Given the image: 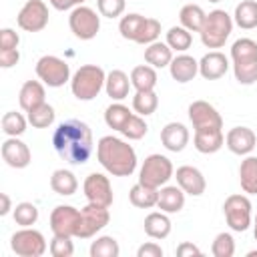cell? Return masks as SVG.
<instances>
[{
  "label": "cell",
  "instance_id": "6da1fadb",
  "mask_svg": "<svg viewBox=\"0 0 257 257\" xmlns=\"http://www.w3.org/2000/svg\"><path fill=\"white\" fill-rule=\"evenodd\" d=\"M52 147L58 153L60 159H64L70 165H82L90 159L94 143H92V131L84 120L68 118L62 120L52 135Z\"/></svg>",
  "mask_w": 257,
  "mask_h": 257
},
{
  "label": "cell",
  "instance_id": "7a4b0ae2",
  "mask_svg": "<svg viewBox=\"0 0 257 257\" xmlns=\"http://www.w3.org/2000/svg\"><path fill=\"white\" fill-rule=\"evenodd\" d=\"M189 118L195 128V137H193L195 149L203 155L217 153L225 143L223 118L217 112V108L207 100H193L189 104Z\"/></svg>",
  "mask_w": 257,
  "mask_h": 257
},
{
  "label": "cell",
  "instance_id": "3957f363",
  "mask_svg": "<svg viewBox=\"0 0 257 257\" xmlns=\"http://www.w3.org/2000/svg\"><path fill=\"white\" fill-rule=\"evenodd\" d=\"M96 159L114 177H128L137 169L135 149L126 141L112 135H106L96 143Z\"/></svg>",
  "mask_w": 257,
  "mask_h": 257
},
{
  "label": "cell",
  "instance_id": "277c9868",
  "mask_svg": "<svg viewBox=\"0 0 257 257\" xmlns=\"http://www.w3.org/2000/svg\"><path fill=\"white\" fill-rule=\"evenodd\" d=\"M231 60L235 80L239 84L257 82V42L253 38H239L231 46Z\"/></svg>",
  "mask_w": 257,
  "mask_h": 257
},
{
  "label": "cell",
  "instance_id": "5b68a950",
  "mask_svg": "<svg viewBox=\"0 0 257 257\" xmlns=\"http://www.w3.org/2000/svg\"><path fill=\"white\" fill-rule=\"evenodd\" d=\"M104 82H106V74L100 66L84 64L72 74L70 90L78 100H92L104 88Z\"/></svg>",
  "mask_w": 257,
  "mask_h": 257
},
{
  "label": "cell",
  "instance_id": "8992f818",
  "mask_svg": "<svg viewBox=\"0 0 257 257\" xmlns=\"http://www.w3.org/2000/svg\"><path fill=\"white\" fill-rule=\"evenodd\" d=\"M231 32H233V18L225 10L217 8L207 14L205 24L199 34H201V42L207 48H221L227 42Z\"/></svg>",
  "mask_w": 257,
  "mask_h": 257
},
{
  "label": "cell",
  "instance_id": "52a82bcc",
  "mask_svg": "<svg viewBox=\"0 0 257 257\" xmlns=\"http://www.w3.org/2000/svg\"><path fill=\"white\" fill-rule=\"evenodd\" d=\"M175 169L171 159H167L165 155H149L139 171V183L153 187V189H161L163 185L169 183V179L173 177Z\"/></svg>",
  "mask_w": 257,
  "mask_h": 257
},
{
  "label": "cell",
  "instance_id": "ba28073f",
  "mask_svg": "<svg viewBox=\"0 0 257 257\" xmlns=\"http://www.w3.org/2000/svg\"><path fill=\"white\" fill-rule=\"evenodd\" d=\"M36 76L46 86L58 88L70 80V66L62 58L46 54V56L38 58V62H36Z\"/></svg>",
  "mask_w": 257,
  "mask_h": 257
},
{
  "label": "cell",
  "instance_id": "9c48e42d",
  "mask_svg": "<svg viewBox=\"0 0 257 257\" xmlns=\"http://www.w3.org/2000/svg\"><path fill=\"white\" fill-rule=\"evenodd\" d=\"M68 26L76 38L92 40L100 30V16L92 8L80 4V6L72 8V12L68 16Z\"/></svg>",
  "mask_w": 257,
  "mask_h": 257
},
{
  "label": "cell",
  "instance_id": "30bf717a",
  "mask_svg": "<svg viewBox=\"0 0 257 257\" xmlns=\"http://www.w3.org/2000/svg\"><path fill=\"white\" fill-rule=\"evenodd\" d=\"M223 213L227 225L233 231H247L251 225V201L245 195H229L223 203Z\"/></svg>",
  "mask_w": 257,
  "mask_h": 257
},
{
  "label": "cell",
  "instance_id": "8fae6325",
  "mask_svg": "<svg viewBox=\"0 0 257 257\" xmlns=\"http://www.w3.org/2000/svg\"><path fill=\"white\" fill-rule=\"evenodd\" d=\"M10 247L20 257H40L46 253V239L40 231L22 227L10 239Z\"/></svg>",
  "mask_w": 257,
  "mask_h": 257
},
{
  "label": "cell",
  "instance_id": "7c38bea8",
  "mask_svg": "<svg viewBox=\"0 0 257 257\" xmlns=\"http://www.w3.org/2000/svg\"><path fill=\"white\" fill-rule=\"evenodd\" d=\"M108 221H110L108 207H100V205L88 203L84 209H80V221H78L76 237L78 239L94 237L100 229H104L108 225Z\"/></svg>",
  "mask_w": 257,
  "mask_h": 257
},
{
  "label": "cell",
  "instance_id": "4fadbf2b",
  "mask_svg": "<svg viewBox=\"0 0 257 257\" xmlns=\"http://www.w3.org/2000/svg\"><path fill=\"white\" fill-rule=\"evenodd\" d=\"M16 22L26 32H40L48 24V6L42 0H28L20 8Z\"/></svg>",
  "mask_w": 257,
  "mask_h": 257
},
{
  "label": "cell",
  "instance_id": "5bb4252c",
  "mask_svg": "<svg viewBox=\"0 0 257 257\" xmlns=\"http://www.w3.org/2000/svg\"><path fill=\"white\" fill-rule=\"evenodd\" d=\"M82 191H84V197L88 203H94L100 207L112 205V187H110L108 177H104L102 173H90L84 179Z\"/></svg>",
  "mask_w": 257,
  "mask_h": 257
},
{
  "label": "cell",
  "instance_id": "9a60e30c",
  "mask_svg": "<svg viewBox=\"0 0 257 257\" xmlns=\"http://www.w3.org/2000/svg\"><path fill=\"white\" fill-rule=\"evenodd\" d=\"M78 221H80V211L70 205H58L50 213V229L54 235L76 237Z\"/></svg>",
  "mask_w": 257,
  "mask_h": 257
},
{
  "label": "cell",
  "instance_id": "2e32d148",
  "mask_svg": "<svg viewBox=\"0 0 257 257\" xmlns=\"http://www.w3.org/2000/svg\"><path fill=\"white\" fill-rule=\"evenodd\" d=\"M2 159L12 169H24V167L30 165L32 155H30V149H28L26 143H22L16 137H8L2 143Z\"/></svg>",
  "mask_w": 257,
  "mask_h": 257
},
{
  "label": "cell",
  "instance_id": "e0dca14e",
  "mask_svg": "<svg viewBox=\"0 0 257 257\" xmlns=\"http://www.w3.org/2000/svg\"><path fill=\"white\" fill-rule=\"evenodd\" d=\"M177 177V185L191 197H201L207 189V181L203 177V173L197 169V167H191V165H183L177 169L175 173Z\"/></svg>",
  "mask_w": 257,
  "mask_h": 257
},
{
  "label": "cell",
  "instance_id": "ac0fdd59",
  "mask_svg": "<svg viewBox=\"0 0 257 257\" xmlns=\"http://www.w3.org/2000/svg\"><path fill=\"white\" fill-rule=\"evenodd\" d=\"M225 145L235 155H249L257 145V137L249 126H233L225 137Z\"/></svg>",
  "mask_w": 257,
  "mask_h": 257
},
{
  "label": "cell",
  "instance_id": "d6986e66",
  "mask_svg": "<svg viewBox=\"0 0 257 257\" xmlns=\"http://www.w3.org/2000/svg\"><path fill=\"white\" fill-rule=\"evenodd\" d=\"M227 70H229V58L219 50H211L199 60V74L205 80H217L225 76Z\"/></svg>",
  "mask_w": 257,
  "mask_h": 257
},
{
  "label": "cell",
  "instance_id": "ffe728a7",
  "mask_svg": "<svg viewBox=\"0 0 257 257\" xmlns=\"http://www.w3.org/2000/svg\"><path fill=\"white\" fill-rule=\"evenodd\" d=\"M189 128L183 122H169L161 131V143L171 153H181L189 145Z\"/></svg>",
  "mask_w": 257,
  "mask_h": 257
},
{
  "label": "cell",
  "instance_id": "44dd1931",
  "mask_svg": "<svg viewBox=\"0 0 257 257\" xmlns=\"http://www.w3.org/2000/svg\"><path fill=\"white\" fill-rule=\"evenodd\" d=\"M169 70H171V76L177 82L185 84V82H191L199 74V62L189 54H179V56H175L171 60Z\"/></svg>",
  "mask_w": 257,
  "mask_h": 257
},
{
  "label": "cell",
  "instance_id": "7402d4cb",
  "mask_svg": "<svg viewBox=\"0 0 257 257\" xmlns=\"http://www.w3.org/2000/svg\"><path fill=\"white\" fill-rule=\"evenodd\" d=\"M44 96H46V92H44V86L40 80H26L18 92V102H20L22 110L30 112L32 108L46 102Z\"/></svg>",
  "mask_w": 257,
  "mask_h": 257
},
{
  "label": "cell",
  "instance_id": "603a6c76",
  "mask_svg": "<svg viewBox=\"0 0 257 257\" xmlns=\"http://www.w3.org/2000/svg\"><path fill=\"white\" fill-rule=\"evenodd\" d=\"M131 78L126 76V72L122 70H110L106 74V82H104V90L112 100H122L128 96V88H131Z\"/></svg>",
  "mask_w": 257,
  "mask_h": 257
},
{
  "label": "cell",
  "instance_id": "cb8c5ba5",
  "mask_svg": "<svg viewBox=\"0 0 257 257\" xmlns=\"http://www.w3.org/2000/svg\"><path fill=\"white\" fill-rule=\"evenodd\" d=\"M157 207L165 213H179L185 207V191L181 187H163L159 191Z\"/></svg>",
  "mask_w": 257,
  "mask_h": 257
},
{
  "label": "cell",
  "instance_id": "d4e9b609",
  "mask_svg": "<svg viewBox=\"0 0 257 257\" xmlns=\"http://www.w3.org/2000/svg\"><path fill=\"white\" fill-rule=\"evenodd\" d=\"M145 60L147 64H151L153 68H165L171 64L173 60V48L167 44V42H151L147 48H145Z\"/></svg>",
  "mask_w": 257,
  "mask_h": 257
},
{
  "label": "cell",
  "instance_id": "484cf974",
  "mask_svg": "<svg viewBox=\"0 0 257 257\" xmlns=\"http://www.w3.org/2000/svg\"><path fill=\"white\" fill-rule=\"evenodd\" d=\"M145 233L151 239H165L171 233V219L165 215V211H155L145 217Z\"/></svg>",
  "mask_w": 257,
  "mask_h": 257
},
{
  "label": "cell",
  "instance_id": "4316f807",
  "mask_svg": "<svg viewBox=\"0 0 257 257\" xmlns=\"http://www.w3.org/2000/svg\"><path fill=\"white\" fill-rule=\"evenodd\" d=\"M50 187L56 195H62V197H70L76 193L78 189V181L74 177L72 171H66V169H56L50 177Z\"/></svg>",
  "mask_w": 257,
  "mask_h": 257
},
{
  "label": "cell",
  "instance_id": "83f0119b",
  "mask_svg": "<svg viewBox=\"0 0 257 257\" xmlns=\"http://www.w3.org/2000/svg\"><path fill=\"white\" fill-rule=\"evenodd\" d=\"M205 10L199 6V4H185L179 12V20H181V26L187 28L189 32H201L203 24H205Z\"/></svg>",
  "mask_w": 257,
  "mask_h": 257
},
{
  "label": "cell",
  "instance_id": "f1b7e54d",
  "mask_svg": "<svg viewBox=\"0 0 257 257\" xmlns=\"http://www.w3.org/2000/svg\"><path fill=\"white\" fill-rule=\"evenodd\" d=\"M128 199L135 207L139 209H151V207H157V201H159V189H153V187H147L143 183H137L131 187L128 191Z\"/></svg>",
  "mask_w": 257,
  "mask_h": 257
},
{
  "label": "cell",
  "instance_id": "f546056e",
  "mask_svg": "<svg viewBox=\"0 0 257 257\" xmlns=\"http://www.w3.org/2000/svg\"><path fill=\"white\" fill-rule=\"evenodd\" d=\"M233 20L239 28L243 30H251L257 28V2L255 0H241L235 6V14Z\"/></svg>",
  "mask_w": 257,
  "mask_h": 257
},
{
  "label": "cell",
  "instance_id": "4dcf8cb0",
  "mask_svg": "<svg viewBox=\"0 0 257 257\" xmlns=\"http://www.w3.org/2000/svg\"><path fill=\"white\" fill-rule=\"evenodd\" d=\"M239 183L247 195H257V157H247L241 161Z\"/></svg>",
  "mask_w": 257,
  "mask_h": 257
},
{
  "label": "cell",
  "instance_id": "1f68e13d",
  "mask_svg": "<svg viewBox=\"0 0 257 257\" xmlns=\"http://www.w3.org/2000/svg\"><path fill=\"white\" fill-rule=\"evenodd\" d=\"M157 80V70L151 64L135 66L131 72V84L135 86V90H155Z\"/></svg>",
  "mask_w": 257,
  "mask_h": 257
},
{
  "label": "cell",
  "instance_id": "d6a6232c",
  "mask_svg": "<svg viewBox=\"0 0 257 257\" xmlns=\"http://www.w3.org/2000/svg\"><path fill=\"white\" fill-rule=\"evenodd\" d=\"M131 116H133V112L128 110V106H124L120 102H112L104 110V122H106V126L112 128V131H118V133L122 131V126L126 124V120Z\"/></svg>",
  "mask_w": 257,
  "mask_h": 257
},
{
  "label": "cell",
  "instance_id": "836d02e7",
  "mask_svg": "<svg viewBox=\"0 0 257 257\" xmlns=\"http://www.w3.org/2000/svg\"><path fill=\"white\" fill-rule=\"evenodd\" d=\"M159 106V96L155 90H137L133 96V108L141 116H149L157 110Z\"/></svg>",
  "mask_w": 257,
  "mask_h": 257
},
{
  "label": "cell",
  "instance_id": "e575fe53",
  "mask_svg": "<svg viewBox=\"0 0 257 257\" xmlns=\"http://www.w3.org/2000/svg\"><path fill=\"white\" fill-rule=\"evenodd\" d=\"M54 116H56L54 108H52L48 102H44V104L32 108L26 118H28V122H30L34 128H48V126L54 122Z\"/></svg>",
  "mask_w": 257,
  "mask_h": 257
},
{
  "label": "cell",
  "instance_id": "d590c367",
  "mask_svg": "<svg viewBox=\"0 0 257 257\" xmlns=\"http://www.w3.org/2000/svg\"><path fill=\"white\" fill-rule=\"evenodd\" d=\"M118 253H120V247H118L116 239L108 237V235L98 237L90 245V257H118Z\"/></svg>",
  "mask_w": 257,
  "mask_h": 257
},
{
  "label": "cell",
  "instance_id": "8d00e7d4",
  "mask_svg": "<svg viewBox=\"0 0 257 257\" xmlns=\"http://www.w3.org/2000/svg\"><path fill=\"white\" fill-rule=\"evenodd\" d=\"M145 18H147V16H141V14H137V12H131V14L122 16L120 22H118V32H120V36H122L124 40H133V42H135V38H137L141 26H143V22H145Z\"/></svg>",
  "mask_w": 257,
  "mask_h": 257
},
{
  "label": "cell",
  "instance_id": "74e56055",
  "mask_svg": "<svg viewBox=\"0 0 257 257\" xmlns=\"http://www.w3.org/2000/svg\"><path fill=\"white\" fill-rule=\"evenodd\" d=\"M191 42H193V36H191V32H189L187 28H183V26H173V28H169V32H167V44H169L173 50L185 52V50L191 48Z\"/></svg>",
  "mask_w": 257,
  "mask_h": 257
},
{
  "label": "cell",
  "instance_id": "f35d334b",
  "mask_svg": "<svg viewBox=\"0 0 257 257\" xmlns=\"http://www.w3.org/2000/svg\"><path fill=\"white\" fill-rule=\"evenodd\" d=\"M26 122H28V118H24V114L10 110L2 116V131L8 137H20L26 131Z\"/></svg>",
  "mask_w": 257,
  "mask_h": 257
},
{
  "label": "cell",
  "instance_id": "ab89813d",
  "mask_svg": "<svg viewBox=\"0 0 257 257\" xmlns=\"http://www.w3.org/2000/svg\"><path fill=\"white\" fill-rule=\"evenodd\" d=\"M14 221L20 227H32L38 221V209L32 203H18L14 207Z\"/></svg>",
  "mask_w": 257,
  "mask_h": 257
},
{
  "label": "cell",
  "instance_id": "60d3db41",
  "mask_svg": "<svg viewBox=\"0 0 257 257\" xmlns=\"http://www.w3.org/2000/svg\"><path fill=\"white\" fill-rule=\"evenodd\" d=\"M159 34H161V22L157 18H145V22H143V26H141L135 42L149 46L151 42H155L159 38Z\"/></svg>",
  "mask_w": 257,
  "mask_h": 257
},
{
  "label": "cell",
  "instance_id": "b9f144b4",
  "mask_svg": "<svg viewBox=\"0 0 257 257\" xmlns=\"http://www.w3.org/2000/svg\"><path fill=\"white\" fill-rule=\"evenodd\" d=\"M211 253L215 257H233L235 255V239L231 233H219L211 245Z\"/></svg>",
  "mask_w": 257,
  "mask_h": 257
},
{
  "label": "cell",
  "instance_id": "7bdbcfd3",
  "mask_svg": "<svg viewBox=\"0 0 257 257\" xmlns=\"http://www.w3.org/2000/svg\"><path fill=\"white\" fill-rule=\"evenodd\" d=\"M147 131H149V126H147V122L143 120V116L141 114H133L128 120H126V124L122 126V135L128 139V141H139V139H143L145 135H147Z\"/></svg>",
  "mask_w": 257,
  "mask_h": 257
},
{
  "label": "cell",
  "instance_id": "ee69618b",
  "mask_svg": "<svg viewBox=\"0 0 257 257\" xmlns=\"http://www.w3.org/2000/svg\"><path fill=\"white\" fill-rule=\"evenodd\" d=\"M70 239L72 237H66V235H54L50 239V245H48L50 255L52 257H70L74 253V245Z\"/></svg>",
  "mask_w": 257,
  "mask_h": 257
},
{
  "label": "cell",
  "instance_id": "f6af8a7d",
  "mask_svg": "<svg viewBox=\"0 0 257 257\" xmlns=\"http://www.w3.org/2000/svg\"><path fill=\"white\" fill-rule=\"evenodd\" d=\"M126 0H96L98 14L104 18H118L124 12Z\"/></svg>",
  "mask_w": 257,
  "mask_h": 257
},
{
  "label": "cell",
  "instance_id": "bcb514c9",
  "mask_svg": "<svg viewBox=\"0 0 257 257\" xmlns=\"http://www.w3.org/2000/svg\"><path fill=\"white\" fill-rule=\"evenodd\" d=\"M20 36L12 28H2L0 30V48H18Z\"/></svg>",
  "mask_w": 257,
  "mask_h": 257
},
{
  "label": "cell",
  "instance_id": "7dc6e473",
  "mask_svg": "<svg viewBox=\"0 0 257 257\" xmlns=\"http://www.w3.org/2000/svg\"><path fill=\"white\" fill-rule=\"evenodd\" d=\"M20 60V52L18 48H0V66L2 68H10Z\"/></svg>",
  "mask_w": 257,
  "mask_h": 257
},
{
  "label": "cell",
  "instance_id": "c3c4849f",
  "mask_svg": "<svg viewBox=\"0 0 257 257\" xmlns=\"http://www.w3.org/2000/svg\"><path fill=\"white\" fill-rule=\"evenodd\" d=\"M137 257H163V249L155 241H149L137 249Z\"/></svg>",
  "mask_w": 257,
  "mask_h": 257
},
{
  "label": "cell",
  "instance_id": "681fc988",
  "mask_svg": "<svg viewBox=\"0 0 257 257\" xmlns=\"http://www.w3.org/2000/svg\"><path fill=\"white\" fill-rule=\"evenodd\" d=\"M177 255H179V257H189V255H191V257H193V255L199 257V255H201V249H199L197 245L185 241V243H181V245L177 247Z\"/></svg>",
  "mask_w": 257,
  "mask_h": 257
},
{
  "label": "cell",
  "instance_id": "f907efd6",
  "mask_svg": "<svg viewBox=\"0 0 257 257\" xmlns=\"http://www.w3.org/2000/svg\"><path fill=\"white\" fill-rule=\"evenodd\" d=\"M52 4V8L56 10H70V8H76L80 4H84L86 0H48Z\"/></svg>",
  "mask_w": 257,
  "mask_h": 257
},
{
  "label": "cell",
  "instance_id": "816d5d0a",
  "mask_svg": "<svg viewBox=\"0 0 257 257\" xmlns=\"http://www.w3.org/2000/svg\"><path fill=\"white\" fill-rule=\"evenodd\" d=\"M0 201H2V207H0V215H8L10 209H12V203H10V197L6 193H0Z\"/></svg>",
  "mask_w": 257,
  "mask_h": 257
},
{
  "label": "cell",
  "instance_id": "f5cc1de1",
  "mask_svg": "<svg viewBox=\"0 0 257 257\" xmlns=\"http://www.w3.org/2000/svg\"><path fill=\"white\" fill-rule=\"evenodd\" d=\"M253 235H255V241H257V215L253 219Z\"/></svg>",
  "mask_w": 257,
  "mask_h": 257
},
{
  "label": "cell",
  "instance_id": "db71d44e",
  "mask_svg": "<svg viewBox=\"0 0 257 257\" xmlns=\"http://www.w3.org/2000/svg\"><path fill=\"white\" fill-rule=\"evenodd\" d=\"M247 255H249V257H255V255H257V251H249Z\"/></svg>",
  "mask_w": 257,
  "mask_h": 257
},
{
  "label": "cell",
  "instance_id": "11a10c76",
  "mask_svg": "<svg viewBox=\"0 0 257 257\" xmlns=\"http://www.w3.org/2000/svg\"><path fill=\"white\" fill-rule=\"evenodd\" d=\"M209 2H221V0H209Z\"/></svg>",
  "mask_w": 257,
  "mask_h": 257
}]
</instances>
